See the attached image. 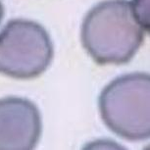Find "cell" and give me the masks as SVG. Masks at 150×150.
<instances>
[{
    "label": "cell",
    "mask_w": 150,
    "mask_h": 150,
    "mask_svg": "<svg viewBox=\"0 0 150 150\" xmlns=\"http://www.w3.org/2000/svg\"><path fill=\"white\" fill-rule=\"evenodd\" d=\"M149 33L129 0H105L95 5L81 25V43L99 65L128 63Z\"/></svg>",
    "instance_id": "cell-1"
},
{
    "label": "cell",
    "mask_w": 150,
    "mask_h": 150,
    "mask_svg": "<svg viewBox=\"0 0 150 150\" xmlns=\"http://www.w3.org/2000/svg\"><path fill=\"white\" fill-rule=\"evenodd\" d=\"M99 111L119 137L139 141L150 137V76L132 73L116 78L99 96Z\"/></svg>",
    "instance_id": "cell-2"
},
{
    "label": "cell",
    "mask_w": 150,
    "mask_h": 150,
    "mask_svg": "<svg viewBox=\"0 0 150 150\" xmlns=\"http://www.w3.org/2000/svg\"><path fill=\"white\" fill-rule=\"evenodd\" d=\"M54 48L47 30L38 23L16 19L0 33V74L29 80L43 74L51 63Z\"/></svg>",
    "instance_id": "cell-3"
},
{
    "label": "cell",
    "mask_w": 150,
    "mask_h": 150,
    "mask_svg": "<svg viewBox=\"0 0 150 150\" xmlns=\"http://www.w3.org/2000/svg\"><path fill=\"white\" fill-rule=\"evenodd\" d=\"M41 131V115L35 103L15 96L0 99V150L33 149Z\"/></svg>",
    "instance_id": "cell-4"
},
{
    "label": "cell",
    "mask_w": 150,
    "mask_h": 150,
    "mask_svg": "<svg viewBox=\"0 0 150 150\" xmlns=\"http://www.w3.org/2000/svg\"><path fill=\"white\" fill-rule=\"evenodd\" d=\"M132 8L135 15L149 33L150 29V17H149V0H132Z\"/></svg>",
    "instance_id": "cell-5"
},
{
    "label": "cell",
    "mask_w": 150,
    "mask_h": 150,
    "mask_svg": "<svg viewBox=\"0 0 150 150\" xmlns=\"http://www.w3.org/2000/svg\"><path fill=\"white\" fill-rule=\"evenodd\" d=\"M3 15H4V8H3V5H2V3H1V1H0V23H1V21H2Z\"/></svg>",
    "instance_id": "cell-6"
}]
</instances>
